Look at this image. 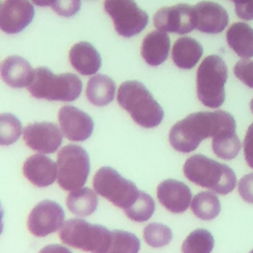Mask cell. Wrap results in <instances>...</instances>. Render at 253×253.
Wrapping results in <instances>:
<instances>
[{
  "mask_svg": "<svg viewBox=\"0 0 253 253\" xmlns=\"http://www.w3.org/2000/svg\"><path fill=\"white\" fill-rule=\"evenodd\" d=\"M115 91L116 84L113 79L104 74H96L87 83L86 97L94 106L103 107L113 101Z\"/></svg>",
  "mask_w": 253,
  "mask_h": 253,
  "instance_id": "obj_23",
  "label": "cell"
},
{
  "mask_svg": "<svg viewBox=\"0 0 253 253\" xmlns=\"http://www.w3.org/2000/svg\"><path fill=\"white\" fill-rule=\"evenodd\" d=\"M117 101L142 127H155L163 120V109L139 81L128 80L122 83L119 87Z\"/></svg>",
  "mask_w": 253,
  "mask_h": 253,
  "instance_id": "obj_2",
  "label": "cell"
},
{
  "mask_svg": "<svg viewBox=\"0 0 253 253\" xmlns=\"http://www.w3.org/2000/svg\"><path fill=\"white\" fill-rule=\"evenodd\" d=\"M66 206L73 214L84 217L97 210L98 197L89 188H80L71 191L66 199Z\"/></svg>",
  "mask_w": 253,
  "mask_h": 253,
  "instance_id": "obj_25",
  "label": "cell"
},
{
  "mask_svg": "<svg viewBox=\"0 0 253 253\" xmlns=\"http://www.w3.org/2000/svg\"><path fill=\"white\" fill-rule=\"evenodd\" d=\"M235 4L237 16L245 21L253 20V0H230Z\"/></svg>",
  "mask_w": 253,
  "mask_h": 253,
  "instance_id": "obj_35",
  "label": "cell"
},
{
  "mask_svg": "<svg viewBox=\"0 0 253 253\" xmlns=\"http://www.w3.org/2000/svg\"><path fill=\"white\" fill-rule=\"evenodd\" d=\"M58 122L62 133L72 141L86 140L90 137L94 128L92 118L73 106H63L59 109Z\"/></svg>",
  "mask_w": 253,
  "mask_h": 253,
  "instance_id": "obj_13",
  "label": "cell"
},
{
  "mask_svg": "<svg viewBox=\"0 0 253 253\" xmlns=\"http://www.w3.org/2000/svg\"><path fill=\"white\" fill-rule=\"evenodd\" d=\"M154 210V200L148 194L140 191L139 197L135 203L130 208L124 211V212L129 219L136 222H141L148 220L152 216Z\"/></svg>",
  "mask_w": 253,
  "mask_h": 253,
  "instance_id": "obj_29",
  "label": "cell"
},
{
  "mask_svg": "<svg viewBox=\"0 0 253 253\" xmlns=\"http://www.w3.org/2000/svg\"><path fill=\"white\" fill-rule=\"evenodd\" d=\"M93 187L97 194L124 211L130 208L140 194L134 183L109 166H104L96 172Z\"/></svg>",
  "mask_w": 253,
  "mask_h": 253,
  "instance_id": "obj_7",
  "label": "cell"
},
{
  "mask_svg": "<svg viewBox=\"0 0 253 253\" xmlns=\"http://www.w3.org/2000/svg\"><path fill=\"white\" fill-rule=\"evenodd\" d=\"M69 61L82 75H94L101 67V56L97 49L87 42L75 43L69 50Z\"/></svg>",
  "mask_w": 253,
  "mask_h": 253,
  "instance_id": "obj_19",
  "label": "cell"
},
{
  "mask_svg": "<svg viewBox=\"0 0 253 253\" xmlns=\"http://www.w3.org/2000/svg\"><path fill=\"white\" fill-rule=\"evenodd\" d=\"M250 253H253V250H251V251H250Z\"/></svg>",
  "mask_w": 253,
  "mask_h": 253,
  "instance_id": "obj_40",
  "label": "cell"
},
{
  "mask_svg": "<svg viewBox=\"0 0 253 253\" xmlns=\"http://www.w3.org/2000/svg\"><path fill=\"white\" fill-rule=\"evenodd\" d=\"M157 198L159 203L173 213H182L190 206L192 193L190 188L181 181L167 179L157 187Z\"/></svg>",
  "mask_w": 253,
  "mask_h": 253,
  "instance_id": "obj_15",
  "label": "cell"
},
{
  "mask_svg": "<svg viewBox=\"0 0 253 253\" xmlns=\"http://www.w3.org/2000/svg\"><path fill=\"white\" fill-rule=\"evenodd\" d=\"M172 230L169 226L157 222L148 224L143 231L144 241L154 248L163 247L169 244L172 240Z\"/></svg>",
  "mask_w": 253,
  "mask_h": 253,
  "instance_id": "obj_30",
  "label": "cell"
},
{
  "mask_svg": "<svg viewBox=\"0 0 253 253\" xmlns=\"http://www.w3.org/2000/svg\"><path fill=\"white\" fill-rule=\"evenodd\" d=\"M170 39L167 33L153 31L145 36L141 43V56L150 66L162 64L168 57Z\"/></svg>",
  "mask_w": 253,
  "mask_h": 253,
  "instance_id": "obj_20",
  "label": "cell"
},
{
  "mask_svg": "<svg viewBox=\"0 0 253 253\" xmlns=\"http://www.w3.org/2000/svg\"><path fill=\"white\" fill-rule=\"evenodd\" d=\"M153 23L157 30L164 33L188 34L196 29L194 7L188 4L162 7L155 13Z\"/></svg>",
  "mask_w": 253,
  "mask_h": 253,
  "instance_id": "obj_11",
  "label": "cell"
},
{
  "mask_svg": "<svg viewBox=\"0 0 253 253\" xmlns=\"http://www.w3.org/2000/svg\"><path fill=\"white\" fill-rule=\"evenodd\" d=\"M234 125V118L225 111L193 113L171 127L169 141L175 150L189 153L204 139L213 137L222 128Z\"/></svg>",
  "mask_w": 253,
  "mask_h": 253,
  "instance_id": "obj_1",
  "label": "cell"
},
{
  "mask_svg": "<svg viewBox=\"0 0 253 253\" xmlns=\"http://www.w3.org/2000/svg\"><path fill=\"white\" fill-rule=\"evenodd\" d=\"M214 239L210 231L199 228L192 231L182 244L183 253H211Z\"/></svg>",
  "mask_w": 253,
  "mask_h": 253,
  "instance_id": "obj_27",
  "label": "cell"
},
{
  "mask_svg": "<svg viewBox=\"0 0 253 253\" xmlns=\"http://www.w3.org/2000/svg\"><path fill=\"white\" fill-rule=\"evenodd\" d=\"M203 55V46L195 39L179 38L172 48L173 62L182 69L193 68Z\"/></svg>",
  "mask_w": 253,
  "mask_h": 253,
  "instance_id": "obj_21",
  "label": "cell"
},
{
  "mask_svg": "<svg viewBox=\"0 0 253 253\" xmlns=\"http://www.w3.org/2000/svg\"><path fill=\"white\" fill-rule=\"evenodd\" d=\"M191 210L197 217L203 220H211L220 212V202L214 194L201 192L193 198Z\"/></svg>",
  "mask_w": 253,
  "mask_h": 253,
  "instance_id": "obj_26",
  "label": "cell"
},
{
  "mask_svg": "<svg viewBox=\"0 0 253 253\" xmlns=\"http://www.w3.org/2000/svg\"><path fill=\"white\" fill-rule=\"evenodd\" d=\"M250 109H251V111H252V113H253V99H252L251 102H250Z\"/></svg>",
  "mask_w": 253,
  "mask_h": 253,
  "instance_id": "obj_39",
  "label": "cell"
},
{
  "mask_svg": "<svg viewBox=\"0 0 253 253\" xmlns=\"http://www.w3.org/2000/svg\"><path fill=\"white\" fill-rule=\"evenodd\" d=\"M233 71L240 81H242L246 86L253 88V60H239L236 62Z\"/></svg>",
  "mask_w": 253,
  "mask_h": 253,
  "instance_id": "obj_32",
  "label": "cell"
},
{
  "mask_svg": "<svg viewBox=\"0 0 253 253\" xmlns=\"http://www.w3.org/2000/svg\"><path fill=\"white\" fill-rule=\"evenodd\" d=\"M226 41L233 51L242 58L253 56V29L245 23H234L226 32Z\"/></svg>",
  "mask_w": 253,
  "mask_h": 253,
  "instance_id": "obj_22",
  "label": "cell"
},
{
  "mask_svg": "<svg viewBox=\"0 0 253 253\" xmlns=\"http://www.w3.org/2000/svg\"><path fill=\"white\" fill-rule=\"evenodd\" d=\"M104 7L115 30L125 38L139 34L148 23V15L133 0H105Z\"/></svg>",
  "mask_w": 253,
  "mask_h": 253,
  "instance_id": "obj_9",
  "label": "cell"
},
{
  "mask_svg": "<svg viewBox=\"0 0 253 253\" xmlns=\"http://www.w3.org/2000/svg\"><path fill=\"white\" fill-rule=\"evenodd\" d=\"M243 148L245 160L248 166L253 169V123L249 126L247 129L243 142Z\"/></svg>",
  "mask_w": 253,
  "mask_h": 253,
  "instance_id": "obj_36",
  "label": "cell"
},
{
  "mask_svg": "<svg viewBox=\"0 0 253 253\" xmlns=\"http://www.w3.org/2000/svg\"><path fill=\"white\" fill-rule=\"evenodd\" d=\"M64 217V211L58 203L44 200L31 211L27 222L28 229L37 237H44L60 229Z\"/></svg>",
  "mask_w": 253,
  "mask_h": 253,
  "instance_id": "obj_10",
  "label": "cell"
},
{
  "mask_svg": "<svg viewBox=\"0 0 253 253\" xmlns=\"http://www.w3.org/2000/svg\"><path fill=\"white\" fill-rule=\"evenodd\" d=\"M34 16L35 9L29 0H6L0 8V28L6 34L20 33Z\"/></svg>",
  "mask_w": 253,
  "mask_h": 253,
  "instance_id": "obj_14",
  "label": "cell"
},
{
  "mask_svg": "<svg viewBox=\"0 0 253 253\" xmlns=\"http://www.w3.org/2000/svg\"><path fill=\"white\" fill-rule=\"evenodd\" d=\"M57 182L61 189L74 191L82 188L90 172L87 151L76 144L63 146L57 154Z\"/></svg>",
  "mask_w": 253,
  "mask_h": 253,
  "instance_id": "obj_8",
  "label": "cell"
},
{
  "mask_svg": "<svg viewBox=\"0 0 253 253\" xmlns=\"http://www.w3.org/2000/svg\"><path fill=\"white\" fill-rule=\"evenodd\" d=\"M196 29L206 34L221 33L228 24V14L217 3L202 1L194 6Z\"/></svg>",
  "mask_w": 253,
  "mask_h": 253,
  "instance_id": "obj_16",
  "label": "cell"
},
{
  "mask_svg": "<svg viewBox=\"0 0 253 253\" xmlns=\"http://www.w3.org/2000/svg\"><path fill=\"white\" fill-rule=\"evenodd\" d=\"M183 172L189 181L218 195L230 193L236 185V176L230 167L202 154L189 157Z\"/></svg>",
  "mask_w": 253,
  "mask_h": 253,
  "instance_id": "obj_3",
  "label": "cell"
},
{
  "mask_svg": "<svg viewBox=\"0 0 253 253\" xmlns=\"http://www.w3.org/2000/svg\"><path fill=\"white\" fill-rule=\"evenodd\" d=\"M32 2L38 6L46 7V6H52L55 0H32Z\"/></svg>",
  "mask_w": 253,
  "mask_h": 253,
  "instance_id": "obj_38",
  "label": "cell"
},
{
  "mask_svg": "<svg viewBox=\"0 0 253 253\" xmlns=\"http://www.w3.org/2000/svg\"><path fill=\"white\" fill-rule=\"evenodd\" d=\"M40 253H72L68 248L58 245V244H49L44 246Z\"/></svg>",
  "mask_w": 253,
  "mask_h": 253,
  "instance_id": "obj_37",
  "label": "cell"
},
{
  "mask_svg": "<svg viewBox=\"0 0 253 253\" xmlns=\"http://www.w3.org/2000/svg\"><path fill=\"white\" fill-rule=\"evenodd\" d=\"M34 72L29 61L18 55L7 57L1 65L3 81L13 88L28 87L34 78Z\"/></svg>",
  "mask_w": 253,
  "mask_h": 253,
  "instance_id": "obj_18",
  "label": "cell"
},
{
  "mask_svg": "<svg viewBox=\"0 0 253 253\" xmlns=\"http://www.w3.org/2000/svg\"><path fill=\"white\" fill-rule=\"evenodd\" d=\"M23 174L35 186L47 187L57 178V164L47 156L34 154L24 162Z\"/></svg>",
  "mask_w": 253,
  "mask_h": 253,
  "instance_id": "obj_17",
  "label": "cell"
},
{
  "mask_svg": "<svg viewBox=\"0 0 253 253\" xmlns=\"http://www.w3.org/2000/svg\"><path fill=\"white\" fill-rule=\"evenodd\" d=\"M140 241L133 233L115 229L111 231V242L106 253H138Z\"/></svg>",
  "mask_w": 253,
  "mask_h": 253,
  "instance_id": "obj_28",
  "label": "cell"
},
{
  "mask_svg": "<svg viewBox=\"0 0 253 253\" xmlns=\"http://www.w3.org/2000/svg\"><path fill=\"white\" fill-rule=\"evenodd\" d=\"M22 132L21 122L12 114L0 116V144L10 145L18 140Z\"/></svg>",
  "mask_w": 253,
  "mask_h": 253,
  "instance_id": "obj_31",
  "label": "cell"
},
{
  "mask_svg": "<svg viewBox=\"0 0 253 253\" xmlns=\"http://www.w3.org/2000/svg\"><path fill=\"white\" fill-rule=\"evenodd\" d=\"M58 236L64 244L91 253H106L111 242V231L107 227L80 218L66 220Z\"/></svg>",
  "mask_w": 253,
  "mask_h": 253,
  "instance_id": "obj_5",
  "label": "cell"
},
{
  "mask_svg": "<svg viewBox=\"0 0 253 253\" xmlns=\"http://www.w3.org/2000/svg\"><path fill=\"white\" fill-rule=\"evenodd\" d=\"M27 88L29 93L37 99L71 102L79 97L82 82L75 74L56 75L46 67H38L35 69L34 78Z\"/></svg>",
  "mask_w": 253,
  "mask_h": 253,
  "instance_id": "obj_4",
  "label": "cell"
},
{
  "mask_svg": "<svg viewBox=\"0 0 253 253\" xmlns=\"http://www.w3.org/2000/svg\"><path fill=\"white\" fill-rule=\"evenodd\" d=\"M226 80L227 67L221 57L207 56L197 71V95L201 103L209 108L220 107L225 98Z\"/></svg>",
  "mask_w": 253,
  "mask_h": 253,
  "instance_id": "obj_6",
  "label": "cell"
},
{
  "mask_svg": "<svg viewBox=\"0 0 253 253\" xmlns=\"http://www.w3.org/2000/svg\"><path fill=\"white\" fill-rule=\"evenodd\" d=\"M81 7V0H55L51 6L52 10L63 17H71L75 15Z\"/></svg>",
  "mask_w": 253,
  "mask_h": 253,
  "instance_id": "obj_33",
  "label": "cell"
},
{
  "mask_svg": "<svg viewBox=\"0 0 253 253\" xmlns=\"http://www.w3.org/2000/svg\"><path fill=\"white\" fill-rule=\"evenodd\" d=\"M235 128L236 125L226 126L212 137L211 147L217 157L230 160L238 154L241 148V142L235 133Z\"/></svg>",
  "mask_w": 253,
  "mask_h": 253,
  "instance_id": "obj_24",
  "label": "cell"
},
{
  "mask_svg": "<svg viewBox=\"0 0 253 253\" xmlns=\"http://www.w3.org/2000/svg\"><path fill=\"white\" fill-rule=\"evenodd\" d=\"M238 192L245 202L253 204V173H249L240 179Z\"/></svg>",
  "mask_w": 253,
  "mask_h": 253,
  "instance_id": "obj_34",
  "label": "cell"
},
{
  "mask_svg": "<svg viewBox=\"0 0 253 253\" xmlns=\"http://www.w3.org/2000/svg\"><path fill=\"white\" fill-rule=\"evenodd\" d=\"M26 144L33 150L42 154L53 153L62 142V131L52 123H34L23 130Z\"/></svg>",
  "mask_w": 253,
  "mask_h": 253,
  "instance_id": "obj_12",
  "label": "cell"
}]
</instances>
